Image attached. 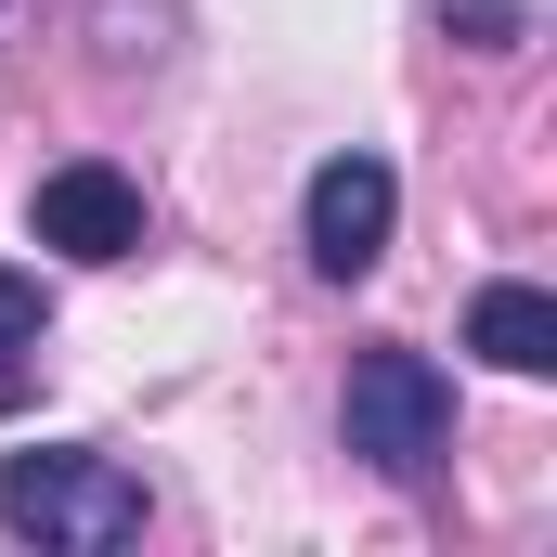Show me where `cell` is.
Listing matches in <instances>:
<instances>
[{
	"label": "cell",
	"instance_id": "obj_1",
	"mask_svg": "<svg viewBox=\"0 0 557 557\" xmlns=\"http://www.w3.org/2000/svg\"><path fill=\"white\" fill-rule=\"evenodd\" d=\"M0 532H26V545H65V557H104L143 532V480L117 454H78V441H52V454H13L0 467Z\"/></svg>",
	"mask_w": 557,
	"mask_h": 557
},
{
	"label": "cell",
	"instance_id": "obj_2",
	"mask_svg": "<svg viewBox=\"0 0 557 557\" xmlns=\"http://www.w3.org/2000/svg\"><path fill=\"white\" fill-rule=\"evenodd\" d=\"M337 441L376 467V480H428L441 454H454V376L428 363V350H363L350 363V403H337Z\"/></svg>",
	"mask_w": 557,
	"mask_h": 557
},
{
	"label": "cell",
	"instance_id": "obj_3",
	"mask_svg": "<svg viewBox=\"0 0 557 557\" xmlns=\"http://www.w3.org/2000/svg\"><path fill=\"white\" fill-rule=\"evenodd\" d=\"M389 221H403L389 156H324L311 195H298V247H311L324 285H363V273H376V260H389Z\"/></svg>",
	"mask_w": 557,
	"mask_h": 557
},
{
	"label": "cell",
	"instance_id": "obj_4",
	"mask_svg": "<svg viewBox=\"0 0 557 557\" xmlns=\"http://www.w3.org/2000/svg\"><path fill=\"white\" fill-rule=\"evenodd\" d=\"M26 234L52 247V260H131L143 247V182L131 169H104V156H65L52 182H39V208H26Z\"/></svg>",
	"mask_w": 557,
	"mask_h": 557
},
{
	"label": "cell",
	"instance_id": "obj_5",
	"mask_svg": "<svg viewBox=\"0 0 557 557\" xmlns=\"http://www.w3.org/2000/svg\"><path fill=\"white\" fill-rule=\"evenodd\" d=\"M467 350L506 363V376H545L557 363V298L545 285H480V298H467Z\"/></svg>",
	"mask_w": 557,
	"mask_h": 557
},
{
	"label": "cell",
	"instance_id": "obj_6",
	"mask_svg": "<svg viewBox=\"0 0 557 557\" xmlns=\"http://www.w3.org/2000/svg\"><path fill=\"white\" fill-rule=\"evenodd\" d=\"M39 350H52V298H39L26 273H0V416L39 389Z\"/></svg>",
	"mask_w": 557,
	"mask_h": 557
},
{
	"label": "cell",
	"instance_id": "obj_7",
	"mask_svg": "<svg viewBox=\"0 0 557 557\" xmlns=\"http://www.w3.org/2000/svg\"><path fill=\"white\" fill-rule=\"evenodd\" d=\"M454 39H467V52H519L532 13H519V0H454Z\"/></svg>",
	"mask_w": 557,
	"mask_h": 557
}]
</instances>
